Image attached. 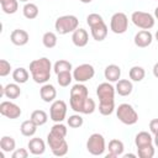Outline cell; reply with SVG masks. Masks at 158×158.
I'll list each match as a JSON object with an SVG mask.
<instances>
[{"instance_id":"74e56055","label":"cell","mask_w":158,"mask_h":158,"mask_svg":"<svg viewBox=\"0 0 158 158\" xmlns=\"http://www.w3.org/2000/svg\"><path fill=\"white\" fill-rule=\"evenodd\" d=\"M149 131L153 135H158V118H153L149 121Z\"/></svg>"},{"instance_id":"9c48e42d","label":"cell","mask_w":158,"mask_h":158,"mask_svg":"<svg viewBox=\"0 0 158 158\" xmlns=\"http://www.w3.org/2000/svg\"><path fill=\"white\" fill-rule=\"evenodd\" d=\"M131 21L133 22V25L138 28L142 30H151L154 26L156 22V17L149 14V12H144V11H133L131 15Z\"/></svg>"},{"instance_id":"ffe728a7","label":"cell","mask_w":158,"mask_h":158,"mask_svg":"<svg viewBox=\"0 0 158 158\" xmlns=\"http://www.w3.org/2000/svg\"><path fill=\"white\" fill-rule=\"evenodd\" d=\"M40 96L44 102H53L57 96V90L52 84H42L40 89Z\"/></svg>"},{"instance_id":"f546056e","label":"cell","mask_w":158,"mask_h":158,"mask_svg":"<svg viewBox=\"0 0 158 158\" xmlns=\"http://www.w3.org/2000/svg\"><path fill=\"white\" fill-rule=\"evenodd\" d=\"M30 118H31L37 126H43V125L48 121V115H47L46 111H43V110H35V111H32Z\"/></svg>"},{"instance_id":"f6af8a7d","label":"cell","mask_w":158,"mask_h":158,"mask_svg":"<svg viewBox=\"0 0 158 158\" xmlns=\"http://www.w3.org/2000/svg\"><path fill=\"white\" fill-rule=\"evenodd\" d=\"M19 1H21V2H27L28 0H19Z\"/></svg>"},{"instance_id":"3957f363","label":"cell","mask_w":158,"mask_h":158,"mask_svg":"<svg viewBox=\"0 0 158 158\" xmlns=\"http://www.w3.org/2000/svg\"><path fill=\"white\" fill-rule=\"evenodd\" d=\"M115 88L110 81H105L98 85L96 95L99 98V112L104 116H109L115 110Z\"/></svg>"},{"instance_id":"30bf717a","label":"cell","mask_w":158,"mask_h":158,"mask_svg":"<svg viewBox=\"0 0 158 158\" xmlns=\"http://www.w3.org/2000/svg\"><path fill=\"white\" fill-rule=\"evenodd\" d=\"M128 28V17L123 12H115L110 19V30L116 35H122Z\"/></svg>"},{"instance_id":"83f0119b","label":"cell","mask_w":158,"mask_h":158,"mask_svg":"<svg viewBox=\"0 0 158 158\" xmlns=\"http://www.w3.org/2000/svg\"><path fill=\"white\" fill-rule=\"evenodd\" d=\"M0 5L5 14L12 15L19 9V0H0Z\"/></svg>"},{"instance_id":"2e32d148","label":"cell","mask_w":158,"mask_h":158,"mask_svg":"<svg viewBox=\"0 0 158 158\" xmlns=\"http://www.w3.org/2000/svg\"><path fill=\"white\" fill-rule=\"evenodd\" d=\"M72 42L77 47H85L89 42V33L86 30L78 27L74 32H72Z\"/></svg>"},{"instance_id":"4fadbf2b","label":"cell","mask_w":158,"mask_h":158,"mask_svg":"<svg viewBox=\"0 0 158 158\" xmlns=\"http://www.w3.org/2000/svg\"><path fill=\"white\" fill-rule=\"evenodd\" d=\"M0 114L10 120H15L21 116L22 110L19 105H16L12 101H2L0 104Z\"/></svg>"},{"instance_id":"4316f807","label":"cell","mask_w":158,"mask_h":158,"mask_svg":"<svg viewBox=\"0 0 158 158\" xmlns=\"http://www.w3.org/2000/svg\"><path fill=\"white\" fill-rule=\"evenodd\" d=\"M38 12H40L38 11V6L36 4H33V2H26L23 5V7H22V14L28 20L36 19L38 16Z\"/></svg>"},{"instance_id":"ee69618b","label":"cell","mask_w":158,"mask_h":158,"mask_svg":"<svg viewBox=\"0 0 158 158\" xmlns=\"http://www.w3.org/2000/svg\"><path fill=\"white\" fill-rule=\"evenodd\" d=\"M154 37H156V40H157V41H158V30H157V31H156V33H154Z\"/></svg>"},{"instance_id":"8992f818","label":"cell","mask_w":158,"mask_h":158,"mask_svg":"<svg viewBox=\"0 0 158 158\" xmlns=\"http://www.w3.org/2000/svg\"><path fill=\"white\" fill-rule=\"evenodd\" d=\"M79 27V20L74 15H63L59 16L54 22V28L59 35H67L74 32Z\"/></svg>"},{"instance_id":"6da1fadb","label":"cell","mask_w":158,"mask_h":158,"mask_svg":"<svg viewBox=\"0 0 158 158\" xmlns=\"http://www.w3.org/2000/svg\"><path fill=\"white\" fill-rule=\"evenodd\" d=\"M69 105L74 112L89 115L93 114L96 109L94 99L89 96V90L83 83H77L70 89Z\"/></svg>"},{"instance_id":"4dcf8cb0","label":"cell","mask_w":158,"mask_h":158,"mask_svg":"<svg viewBox=\"0 0 158 158\" xmlns=\"http://www.w3.org/2000/svg\"><path fill=\"white\" fill-rule=\"evenodd\" d=\"M72 69H73L72 63L69 60H65V59H59L53 64V70L56 74H59L63 72H70Z\"/></svg>"},{"instance_id":"8fae6325","label":"cell","mask_w":158,"mask_h":158,"mask_svg":"<svg viewBox=\"0 0 158 158\" xmlns=\"http://www.w3.org/2000/svg\"><path fill=\"white\" fill-rule=\"evenodd\" d=\"M95 75V69L89 63H83L73 69V79L77 83H85Z\"/></svg>"},{"instance_id":"ab89813d","label":"cell","mask_w":158,"mask_h":158,"mask_svg":"<svg viewBox=\"0 0 158 158\" xmlns=\"http://www.w3.org/2000/svg\"><path fill=\"white\" fill-rule=\"evenodd\" d=\"M153 142H154V146L158 148V135H154V138H153Z\"/></svg>"},{"instance_id":"7a4b0ae2","label":"cell","mask_w":158,"mask_h":158,"mask_svg":"<svg viewBox=\"0 0 158 158\" xmlns=\"http://www.w3.org/2000/svg\"><path fill=\"white\" fill-rule=\"evenodd\" d=\"M67 127L65 125H63L62 122H56L49 133L47 135V143L52 151V153L57 157H63L68 153L69 146L65 141V136H67Z\"/></svg>"},{"instance_id":"7c38bea8","label":"cell","mask_w":158,"mask_h":158,"mask_svg":"<svg viewBox=\"0 0 158 158\" xmlns=\"http://www.w3.org/2000/svg\"><path fill=\"white\" fill-rule=\"evenodd\" d=\"M67 104L64 100H54L49 107V117L53 122H62L67 116Z\"/></svg>"},{"instance_id":"5bb4252c","label":"cell","mask_w":158,"mask_h":158,"mask_svg":"<svg viewBox=\"0 0 158 158\" xmlns=\"http://www.w3.org/2000/svg\"><path fill=\"white\" fill-rule=\"evenodd\" d=\"M153 41V35L149 32V30H141L135 35L133 42L137 47L139 48H146L148 47Z\"/></svg>"},{"instance_id":"d4e9b609","label":"cell","mask_w":158,"mask_h":158,"mask_svg":"<svg viewBox=\"0 0 158 158\" xmlns=\"http://www.w3.org/2000/svg\"><path fill=\"white\" fill-rule=\"evenodd\" d=\"M28 78H30V73L26 68L19 67V68L14 69V72H12V79L17 84H25L28 80Z\"/></svg>"},{"instance_id":"44dd1931","label":"cell","mask_w":158,"mask_h":158,"mask_svg":"<svg viewBox=\"0 0 158 158\" xmlns=\"http://www.w3.org/2000/svg\"><path fill=\"white\" fill-rule=\"evenodd\" d=\"M104 77L110 83H116L121 77V68L116 64H109L104 70Z\"/></svg>"},{"instance_id":"52a82bcc","label":"cell","mask_w":158,"mask_h":158,"mask_svg":"<svg viewBox=\"0 0 158 158\" xmlns=\"http://www.w3.org/2000/svg\"><path fill=\"white\" fill-rule=\"evenodd\" d=\"M116 116H117V118L123 125H128V126H132V125L137 123V121H138V114H137V111L133 109L132 105H130L127 102L120 104L117 106V109H116Z\"/></svg>"},{"instance_id":"ac0fdd59","label":"cell","mask_w":158,"mask_h":158,"mask_svg":"<svg viewBox=\"0 0 158 158\" xmlns=\"http://www.w3.org/2000/svg\"><path fill=\"white\" fill-rule=\"evenodd\" d=\"M27 147H28L30 153L33 154V156H41V154H43L44 151H46V143H44V141H43L42 138H40V137H33V138H31V139L28 141Z\"/></svg>"},{"instance_id":"60d3db41","label":"cell","mask_w":158,"mask_h":158,"mask_svg":"<svg viewBox=\"0 0 158 158\" xmlns=\"http://www.w3.org/2000/svg\"><path fill=\"white\" fill-rule=\"evenodd\" d=\"M123 157H125V158H128V157H131V158H135V157H137V154H132V153H127V154H125Z\"/></svg>"},{"instance_id":"836d02e7","label":"cell","mask_w":158,"mask_h":158,"mask_svg":"<svg viewBox=\"0 0 158 158\" xmlns=\"http://www.w3.org/2000/svg\"><path fill=\"white\" fill-rule=\"evenodd\" d=\"M72 80H73V73H70V72H63V73L57 74V81H58L59 86H62V88L69 86Z\"/></svg>"},{"instance_id":"f1b7e54d","label":"cell","mask_w":158,"mask_h":158,"mask_svg":"<svg viewBox=\"0 0 158 158\" xmlns=\"http://www.w3.org/2000/svg\"><path fill=\"white\" fill-rule=\"evenodd\" d=\"M128 77L132 81H142L146 77V70L139 65H133L128 72Z\"/></svg>"},{"instance_id":"8d00e7d4","label":"cell","mask_w":158,"mask_h":158,"mask_svg":"<svg viewBox=\"0 0 158 158\" xmlns=\"http://www.w3.org/2000/svg\"><path fill=\"white\" fill-rule=\"evenodd\" d=\"M11 157L12 158H27L28 157V151L26 148H17L12 152Z\"/></svg>"},{"instance_id":"9a60e30c","label":"cell","mask_w":158,"mask_h":158,"mask_svg":"<svg viewBox=\"0 0 158 158\" xmlns=\"http://www.w3.org/2000/svg\"><path fill=\"white\" fill-rule=\"evenodd\" d=\"M28 40H30V35L25 30L16 28V30H14L10 33V41H11V43L15 44V46H19V47L27 44Z\"/></svg>"},{"instance_id":"f35d334b","label":"cell","mask_w":158,"mask_h":158,"mask_svg":"<svg viewBox=\"0 0 158 158\" xmlns=\"http://www.w3.org/2000/svg\"><path fill=\"white\" fill-rule=\"evenodd\" d=\"M153 75H154L156 78H158V62L153 65Z\"/></svg>"},{"instance_id":"7402d4cb","label":"cell","mask_w":158,"mask_h":158,"mask_svg":"<svg viewBox=\"0 0 158 158\" xmlns=\"http://www.w3.org/2000/svg\"><path fill=\"white\" fill-rule=\"evenodd\" d=\"M115 90L120 96H128L133 90V84L128 79H120L116 81Z\"/></svg>"},{"instance_id":"d590c367","label":"cell","mask_w":158,"mask_h":158,"mask_svg":"<svg viewBox=\"0 0 158 158\" xmlns=\"http://www.w3.org/2000/svg\"><path fill=\"white\" fill-rule=\"evenodd\" d=\"M11 72V64L6 59L0 60V77H6Z\"/></svg>"},{"instance_id":"603a6c76","label":"cell","mask_w":158,"mask_h":158,"mask_svg":"<svg viewBox=\"0 0 158 158\" xmlns=\"http://www.w3.org/2000/svg\"><path fill=\"white\" fill-rule=\"evenodd\" d=\"M37 127L38 126L30 118V120H26V121H23L21 123L20 131H21L22 136H25V137H32L37 132Z\"/></svg>"},{"instance_id":"1f68e13d","label":"cell","mask_w":158,"mask_h":158,"mask_svg":"<svg viewBox=\"0 0 158 158\" xmlns=\"http://www.w3.org/2000/svg\"><path fill=\"white\" fill-rule=\"evenodd\" d=\"M42 43L46 48H53L57 46V35L52 31H48L46 32L43 36H42Z\"/></svg>"},{"instance_id":"e0dca14e","label":"cell","mask_w":158,"mask_h":158,"mask_svg":"<svg viewBox=\"0 0 158 158\" xmlns=\"http://www.w3.org/2000/svg\"><path fill=\"white\" fill-rule=\"evenodd\" d=\"M107 149H109V153L106 154V158H116V157H120V156L123 154L125 146H123L122 141H120L117 138H114L109 142Z\"/></svg>"},{"instance_id":"7bdbcfd3","label":"cell","mask_w":158,"mask_h":158,"mask_svg":"<svg viewBox=\"0 0 158 158\" xmlns=\"http://www.w3.org/2000/svg\"><path fill=\"white\" fill-rule=\"evenodd\" d=\"M79 1H81L83 4H89V2H91L93 0H79Z\"/></svg>"},{"instance_id":"b9f144b4","label":"cell","mask_w":158,"mask_h":158,"mask_svg":"<svg viewBox=\"0 0 158 158\" xmlns=\"http://www.w3.org/2000/svg\"><path fill=\"white\" fill-rule=\"evenodd\" d=\"M154 17H156V19L158 20V6H157V7L154 9Z\"/></svg>"},{"instance_id":"d6a6232c","label":"cell","mask_w":158,"mask_h":158,"mask_svg":"<svg viewBox=\"0 0 158 158\" xmlns=\"http://www.w3.org/2000/svg\"><path fill=\"white\" fill-rule=\"evenodd\" d=\"M154 153H156V149H154L153 143L137 148V156L139 158H152L154 157Z\"/></svg>"},{"instance_id":"277c9868","label":"cell","mask_w":158,"mask_h":158,"mask_svg":"<svg viewBox=\"0 0 158 158\" xmlns=\"http://www.w3.org/2000/svg\"><path fill=\"white\" fill-rule=\"evenodd\" d=\"M30 73L35 83L37 84H46L51 79V70L52 63L47 57H42L38 59H33L30 63Z\"/></svg>"},{"instance_id":"5b68a950","label":"cell","mask_w":158,"mask_h":158,"mask_svg":"<svg viewBox=\"0 0 158 158\" xmlns=\"http://www.w3.org/2000/svg\"><path fill=\"white\" fill-rule=\"evenodd\" d=\"M86 23L89 25L90 32H91V37L95 41L101 42V41H104L106 38L109 28H107V25L105 23V21H104L101 15H99L96 12L89 14L86 16Z\"/></svg>"},{"instance_id":"e575fe53","label":"cell","mask_w":158,"mask_h":158,"mask_svg":"<svg viewBox=\"0 0 158 158\" xmlns=\"http://www.w3.org/2000/svg\"><path fill=\"white\" fill-rule=\"evenodd\" d=\"M67 122H68V126H69V127H72V128H79V127L83 126L84 120H83V117L80 116V114L77 112V114H74V115H70V116L68 117Z\"/></svg>"},{"instance_id":"d6986e66","label":"cell","mask_w":158,"mask_h":158,"mask_svg":"<svg viewBox=\"0 0 158 158\" xmlns=\"http://www.w3.org/2000/svg\"><path fill=\"white\" fill-rule=\"evenodd\" d=\"M1 96H6L7 99H17L21 95V89L17 83H9L5 86H1Z\"/></svg>"},{"instance_id":"cb8c5ba5","label":"cell","mask_w":158,"mask_h":158,"mask_svg":"<svg viewBox=\"0 0 158 158\" xmlns=\"http://www.w3.org/2000/svg\"><path fill=\"white\" fill-rule=\"evenodd\" d=\"M151 143H153V137L147 131H141L135 137V144H136L137 148L143 147V146H147V144H151Z\"/></svg>"},{"instance_id":"ba28073f","label":"cell","mask_w":158,"mask_h":158,"mask_svg":"<svg viewBox=\"0 0 158 158\" xmlns=\"http://www.w3.org/2000/svg\"><path fill=\"white\" fill-rule=\"evenodd\" d=\"M86 149L93 156H102L106 149L105 138L101 133H93L86 141Z\"/></svg>"},{"instance_id":"484cf974","label":"cell","mask_w":158,"mask_h":158,"mask_svg":"<svg viewBox=\"0 0 158 158\" xmlns=\"http://www.w3.org/2000/svg\"><path fill=\"white\" fill-rule=\"evenodd\" d=\"M0 148L4 153H10L16 149V142L11 136H2L0 139Z\"/></svg>"}]
</instances>
